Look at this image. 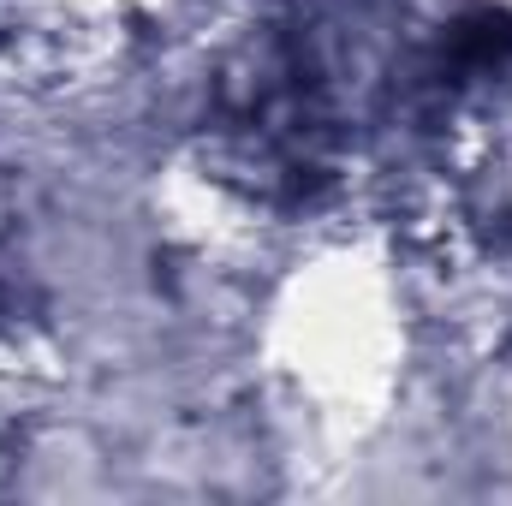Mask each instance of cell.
<instances>
[{
	"instance_id": "6da1fadb",
	"label": "cell",
	"mask_w": 512,
	"mask_h": 506,
	"mask_svg": "<svg viewBox=\"0 0 512 506\" xmlns=\"http://www.w3.org/2000/svg\"><path fill=\"white\" fill-rule=\"evenodd\" d=\"M447 54H453L459 66H471V72L501 66V60L512 54V18L507 12H495V6L465 12V18L453 24V36H447Z\"/></svg>"
},
{
	"instance_id": "7a4b0ae2",
	"label": "cell",
	"mask_w": 512,
	"mask_h": 506,
	"mask_svg": "<svg viewBox=\"0 0 512 506\" xmlns=\"http://www.w3.org/2000/svg\"><path fill=\"white\" fill-rule=\"evenodd\" d=\"M6 215H12V203H6V179H0V239H6Z\"/></svg>"
}]
</instances>
